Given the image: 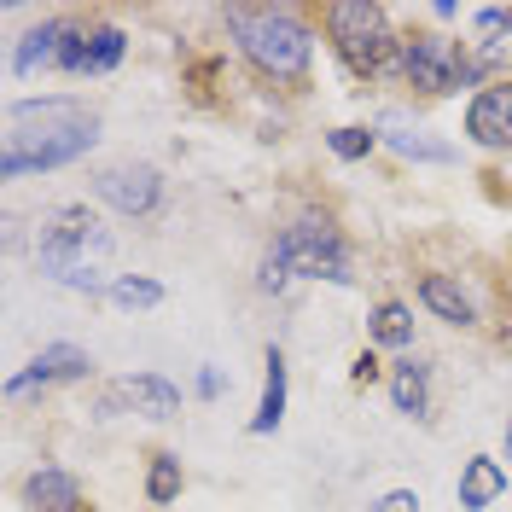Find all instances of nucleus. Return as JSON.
<instances>
[{
	"instance_id": "1",
	"label": "nucleus",
	"mask_w": 512,
	"mask_h": 512,
	"mask_svg": "<svg viewBox=\"0 0 512 512\" xmlns=\"http://www.w3.org/2000/svg\"><path fill=\"white\" fill-rule=\"evenodd\" d=\"M99 140V123L76 99H18L6 105V134H0V175L18 181L30 169H59L82 158Z\"/></svg>"
},
{
	"instance_id": "2",
	"label": "nucleus",
	"mask_w": 512,
	"mask_h": 512,
	"mask_svg": "<svg viewBox=\"0 0 512 512\" xmlns=\"http://www.w3.org/2000/svg\"><path fill=\"white\" fill-rule=\"evenodd\" d=\"M105 251H111V239L99 233V222L82 210V204L53 210V216L41 222V233H35V262H41L53 280H64V286H76V291L99 286L94 256H105Z\"/></svg>"
},
{
	"instance_id": "3",
	"label": "nucleus",
	"mask_w": 512,
	"mask_h": 512,
	"mask_svg": "<svg viewBox=\"0 0 512 512\" xmlns=\"http://www.w3.org/2000/svg\"><path fill=\"white\" fill-rule=\"evenodd\" d=\"M227 24H233V35L245 41V53H251L268 76H286V82H291V76H303V70H309V47H315V41H309V30H303L291 12H274V6H268V12L233 6V12H227Z\"/></svg>"
},
{
	"instance_id": "4",
	"label": "nucleus",
	"mask_w": 512,
	"mask_h": 512,
	"mask_svg": "<svg viewBox=\"0 0 512 512\" xmlns=\"http://www.w3.org/2000/svg\"><path fill=\"white\" fill-rule=\"evenodd\" d=\"M268 262H274L280 274H309V280H338V286L355 280V274H350V251H344V239H338L326 222L286 227V233L274 239Z\"/></svg>"
},
{
	"instance_id": "5",
	"label": "nucleus",
	"mask_w": 512,
	"mask_h": 512,
	"mask_svg": "<svg viewBox=\"0 0 512 512\" xmlns=\"http://www.w3.org/2000/svg\"><path fill=\"white\" fill-rule=\"evenodd\" d=\"M326 24H332L338 53L355 70H379L390 59V18H384V6H373V0H338L326 12Z\"/></svg>"
},
{
	"instance_id": "6",
	"label": "nucleus",
	"mask_w": 512,
	"mask_h": 512,
	"mask_svg": "<svg viewBox=\"0 0 512 512\" xmlns=\"http://www.w3.org/2000/svg\"><path fill=\"white\" fill-rule=\"evenodd\" d=\"M402 64H408L414 88H425V94H448L460 76H472V64H460L454 41H443V35H414L402 47Z\"/></svg>"
},
{
	"instance_id": "7",
	"label": "nucleus",
	"mask_w": 512,
	"mask_h": 512,
	"mask_svg": "<svg viewBox=\"0 0 512 512\" xmlns=\"http://www.w3.org/2000/svg\"><path fill=\"white\" fill-rule=\"evenodd\" d=\"M158 169L152 163H111L105 175H99V198L111 204V210H123V216H146V210H158Z\"/></svg>"
},
{
	"instance_id": "8",
	"label": "nucleus",
	"mask_w": 512,
	"mask_h": 512,
	"mask_svg": "<svg viewBox=\"0 0 512 512\" xmlns=\"http://www.w3.org/2000/svg\"><path fill=\"white\" fill-rule=\"evenodd\" d=\"M466 134L478 146H512V82H495L472 99L466 111Z\"/></svg>"
},
{
	"instance_id": "9",
	"label": "nucleus",
	"mask_w": 512,
	"mask_h": 512,
	"mask_svg": "<svg viewBox=\"0 0 512 512\" xmlns=\"http://www.w3.org/2000/svg\"><path fill=\"white\" fill-rule=\"evenodd\" d=\"M117 402H128L134 414H146V419H175V414H181V390H175V384H163V379H152V373L123 379L111 396H105V408H117Z\"/></svg>"
},
{
	"instance_id": "10",
	"label": "nucleus",
	"mask_w": 512,
	"mask_h": 512,
	"mask_svg": "<svg viewBox=\"0 0 512 512\" xmlns=\"http://www.w3.org/2000/svg\"><path fill=\"white\" fill-rule=\"evenodd\" d=\"M507 495V472L495 466V460H466V472H460V507L466 512H483V507H495Z\"/></svg>"
},
{
	"instance_id": "11",
	"label": "nucleus",
	"mask_w": 512,
	"mask_h": 512,
	"mask_svg": "<svg viewBox=\"0 0 512 512\" xmlns=\"http://www.w3.org/2000/svg\"><path fill=\"white\" fill-rule=\"evenodd\" d=\"M379 128H384V140H390V146H396L402 158H425V163H448V158H454L443 140L419 134V128L408 123V117H402V111H384V123H379Z\"/></svg>"
},
{
	"instance_id": "12",
	"label": "nucleus",
	"mask_w": 512,
	"mask_h": 512,
	"mask_svg": "<svg viewBox=\"0 0 512 512\" xmlns=\"http://www.w3.org/2000/svg\"><path fill=\"white\" fill-rule=\"evenodd\" d=\"M280 419H286V355H280V350H268V379H262V408H256L251 431H256V437H268V431H274Z\"/></svg>"
},
{
	"instance_id": "13",
	"label": "nucleus",
	"mask_w": 512,
	"mask_h": 512,
	"mask_svg": "<svg viewBox=\"0 0 512 512\" xmlns=\"http://www.w3.org/2000/svg\"><path fill=\"white\" fill-rule=\"evenodd\" d=\"M419 297H425V309H437L443 320H454V326H472V297L454 286L448 274H425V280H419Z\"/></svg>"
},
{
	"instance_id": "14",
	"label": "nucleus",
	"mask_w": 512,
	"mask_h": 512,
	"mask_svg": "<svg viewBox=\"0 0 512 512\" xmlns=\"http://www.w3.org/2000/svg\"><path fill=\"white\" fill-rule=\"evenodd\" d=\"M472 35H478L483 59H507L512 53V6H483L472 18Z\"/></svg>"
},
{
	"instance_id": "15",
	"label": "nucleus",
	"mask_w": 512,
	"mask_h": 512,
	"mask_svg": "<svg viewBox=\"0 0 512 512\" xmlns=\"http://www.w3.org/2000/svg\"><path fill=\"white\" fill-rule=\"evenodd\" d=\"M30 501H35V512H76L82 507V489H76V478H64V472H35Z\"/></svg>"
},
{
	"instance_id": "16",
	"label": "nucleus",
	"mask_w": 512,
	"mask_h": 512,
	"mask_svg": "<svg viewBox=\"0 0 512 512\" xmlns=\"http://www.w3.org/2000/svg\"><path fill=\"white\" fill-rule=\"evenodd\" d=\"M59 47H64V24L30 30V35H24V47H18V59H12V70H18V76H30L35 64H59Z\"/></svg>"
},
{
	"instance_id": "17",
	"label": "nucleus",
	"mask_w": 512,
	"mask_h": 512,
	"mask_svg": "<svg viewBox=\"0 0 512 512\" xmlns=\"http://www.w3.org/2000/svg\"><path fill=\"white\" fill-rule=\"evenodd\" d=\"M88 367H94V361H88L82 350H70V344H53V350H41V355H35V367H30V373H41V384H47V379H82Z\"/></svg>"
},
{
	"instance_id": "18",
	"label": "nucleus",
	"mask_w": 512,
	"mask_h": 512,
	"mask_svg": "<svg viewBox=\"0 0 512 512\" xmlns=\"http://www.w3.org/2000/svg\"><path fill=\"white\" fill-rule=\"evenodd\" d=\"M390 402L402 408V414H414V419H425V367H396V379H390Z\"/></svg>"
},
{
	"instance_id": "19",
	"label": "nucleus",
	"mask_w": 512,
	"mask_h": 512,
	"mask_svg": "<svg viewBox=\"0 0 512 512\" xmlns=\"http://www.w3.org/2000/svg\"><path fill=\"white\" fill-rule=\"evenodd\" d=\"M373 338L390 344V350H402V344L414 338V315H408L402 303H379V315H373Z\"/></svg>"
},
{
	"instance_id": "20",
	"label": "nucleus",
	"mask_w": 512,
	"mask_h": 512,
	"mask_svg": "<svg viewBox=\"0 0 512 512\" xmlns=\"http://www.w3.org/2000/svg\"><path fill=\"white\" fill-rule=\"evenodd\" d=\"M146 495H152V507H169V501L181 495V460H175V454H158V460H152Z\"/></svg>"
},
{
	"instance_id": "21",
	"label": "nucleus",
	"mask_w": 512,
	"mask_h": 512,
	"mask_svg": "<svg viewBox=\"0 0 512 512\" xmlns=\"http://www.w3.org/2000/svg\"><path fill=\"white\" fill-rule=\"evenodd\" d=\"M123 47H128V35H123V30H99V35H88V70H82V76H105L111 64L123 59Z\"/></svg>"
},
{
	"instance_id": "22",
	"label": "nucleus",
	"mask_w": 512,
	"mask_h": 512,
	"mask_svg": "<svg viewBox=\"0 0 512 512\" xmlns=\"http://www.w3.org/2000/svg\"><path fill=\"white\" fill-rule=\"evenodd\" d=\"M111 303H123V309H152V303H163V286L158 280H111Z\"/></svg>"
},
{
	"instance_id": "23",
	"label": "nucleus",
	"mask_w": 512,
	"mask_h": 512,
	"mask_svg": "<svg viewBox=\"0 0 512 512\" xmlns=\"http://www.w3.org/2000/svg\"><path fill=\"white\" fill-rule=\"evenodd\" d=\"M367 146H373L367 128H338V134H332V152H338V158H367Z\"/></svg>"
},
{
	"instance_id": "24",
	"label": "nucleus",
	"mask_w": 512,
	"mask_h": 512,
	"mask_svg": "<svg viewBox=\"0 0 512 512\" xmlns=\"http://www.w3.org/2000/svg\"><path fill=\"white\" fill-rule=\"evenodd\" d=\"M379 512H419V495L414 489H390V495L379 501Z\"/></svg>"
},
{
	"instance_id": "25",
	"label": "nucleus",
	"mask_w": 512,
	"mask_h": 512,
	"mask_svg": "<svg viewBox=\"0 0 512 512\" xmlns=\"http://www.w3.org/2000/svg\"><path fill=\"white\" fill-rule=\"evenodd\" d=\"M379 379V361H373V355H361V361H355V384H373Z\"/></svg>"
},
{
	"instance_id": "26",
	"label": "nucleus",
	"mask_w": 512,
	"mask_h": 512,
	"mask_svg": "<svg viewBox=\"0 0 512 512\" xmlns=\"http://www.w3.org/2000/svg\"><path fill=\"white\" fill-rule=\"evenodd\" d=\"M507 448H512V419H507Z\"/></svg>"
}]
</instances>
